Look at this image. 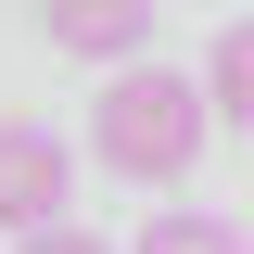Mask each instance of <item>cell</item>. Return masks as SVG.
Segmentation results:
<instances>
[{
	"label": "cell",
	"instance_id": "5b68a950",
	"mask_svg": "<svg viewBox=\"0 0 254 254\" xmlns=\"http://www.w3.org/2000/svg\"><path fill=\"white\" fill-rule=\"evenodd\" d=\"M203 89H216L229 115H254V13H242V26H216V51H203Z\"/></svg>",
	"mask_w": 254,
	"mask_h": 254
},
{
	"label": "cell",
	"instance_id": "6da1fadb",
	"mask_svg": "<svg viewBox=\"0 0 254 254\" xmlns=\"http://www.w3.org/2000/svg\"><path fill=\"white\" fill-rule=\"evenodd\" d=\"M203 115H216V89L203 76H178V64H115L89 102V153L115 165V178H190V153H203Z\"/></svg>",
	"mask_w": 254,
	"mask_h": 254
},
{
	"label": "cell",
	"instance_id": "7a4b0ae2",
	"mask_svg": "<svg viewBox=\"0 0 254 254\" xmlns=\"http://www.w3.org/2000/svg\"><path fill=\"white\" fill-rule=\"evenodd\" d=\"M64 203H76V153H64L38 115H0V229L26 242V229H51Z\"/></svg>",
	"mask_w": 254,
	"mask_h": 254
},
{
	"label": "cell",
	"instance_id": "8992f818",
	"mask_svg": "<svg viewBox=\"0 0 254 254\" xmlns=\"http://www.w3.org/2000/svg\"><path fill=\"white\" fill-rule=\"evenodd\" d=\"M13 254H115V242H102V229H76V216H51V229H26Z\"/></svg>",
	"mask_w": 254,
	"mask_h": 254
},
{
	"label": "cell",
	"instance_id": "52a82bcc",
	"mask_svg": "<svg viewBox=\"0 0 254 254\" xmlns=\"http://www.w3.org/2000/svg\"><path fill=\"white\" fill-rule=\"evenodd\" d=\"M242 127H254V115H242Z\"/></svg>",
	"mask_w": 254,
	"mask_h": 254
},
{
	"label": "cell",
	"instance_id": "3957f363",
	"mask_svg": "<svg viewBox=\"0 0 254 254\" xmlns=\"http://www.w3.org/2000/svg\"><path fill=\"white\" fill-rule=\"evenodd\" d=\"M38 26H51V51L76 64H140V38H153V0H38Z\"/></svg>",
	"mask_w": 254,
	"mask_h": 254
},
{
	"label": "cell",
	"instance_id": "277c9868",
	"mask_svg": "<svg viewBox=\"0 0 254 254\" xmlns=\"http://www.w3.org/2000/svg\"><path fill=\"white\" fill-rule=\"evenodd\" d=\"M127 254H242V229H229V216H203V203H153Z\"/></svg>",
	"mask_w": 254,
	"mask_h": 254
}]
</instances>
